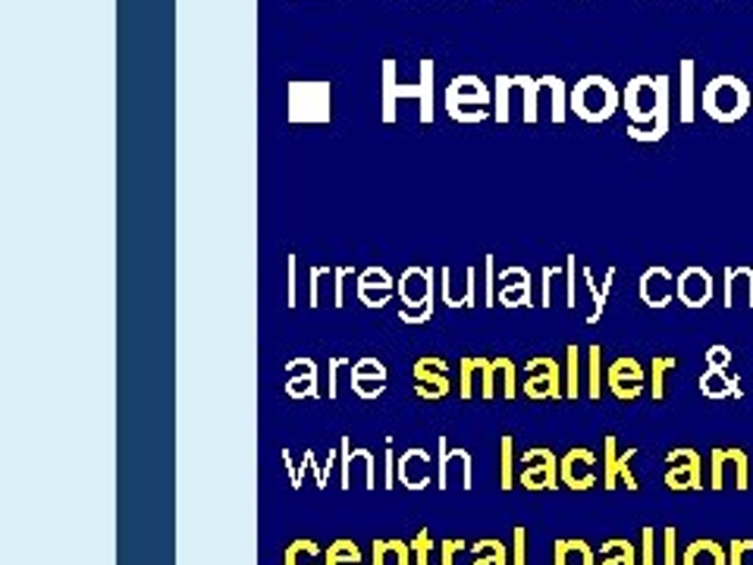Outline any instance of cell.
Segmentation results:
<instances>
[{"mask_svg":"<svg viewBox=\"0 0 753 565\" xmlns=\"http://www.w3.org/2000/svg\"><path fill=\"white\" fill-rule=\"evenodd\" d=\"M518 468V487L527 494H544V490H559V456L549 446H534L522 456Z\"/></svg>","mask_w":753,"mask_h":565,"instance_id":"30bf717a","label":"cell"},{"mask_svg":"<svg viewBox=\"0 0 753 565\" xmlns=\"http://www.w3.org/2000/svg\"><path fill=\"white\" fill-rule=\"evenodd\" d=\"M493 380H496V396H503L506 403L518 399V393H522V368L512 358H506V355L493 358Z\"/></svg>","mask_w":753,"mask_h":565,"instance_id":"d6a6232c","label":"cell"},{"mask_svg":"<svg viewBox=\"0 0 753 565\" xmlns=\"http://www.w3.org/2000/svg\"><path fill=\"white\" fill-rule=\"evenodd\" d=\"M496 301L503 308H534V277L527 267H503Z\"/></svg>","mask_w":753,"mask_h":565,"instance_id":"44dd1931","label":"cell"},{"mask_svg":"<svg viewBox=\"0 0 753 565\" xmlns=\"http://www.w3.org/2000/svg\"><path fill=\"white\" fill-rule=\"evenodd\" d=\"M559 477L562 487L584 494L596 487V453L587 446H572L565 456H559Z\"/></svg>","mask_w":753,"mask_h":565,"instance_id":"e0dca14e","label":"cell"},{"mask_svg":"<svg viewBox=\"0 0 753 565\" xmlns=\"http://www.w3.org/2000/svg\"><path fill=\"white\" fill-rule=\"evenodd\" d=\"M678 371V358H672V355H656L653 361H650V396H653V403H663L666 399V380L668 374Z\"/></svg>","mask_w":753,"mask_h":565,"instance_id":"74e56055","label":"cell"},{"mask_svg":"<svg viewBox=\"0 0 753 565\" xmlns=\"http://www.w3.org/2000/svg\"><path fill=\"white\" fill-rule=\"evenodd\" d=\"M439 296L437 267H405L403 277H396V299H399V320L408 327H420L434 320Z\"/></svg>","mask_w":753,"mask_h":565,"instance_id":"3957f363","label":"cell"},{"mask_svg":"<svg viewBox=\"0 0 753 565\" xmlns=\"http://www.w3.org/2000/svg\"><path fill=\"white\" fill-rule=\"evenodd\" d=\"M286 117L293 126H330L334 86L324 79H296L286 86Z\"/></svg>","mask_w":753,"mask_h":565,"instance_id":"5b68a950","label":"cell"},{"mask_svg":"<svg viewBox=\"0 0 753 565\" xmlns=\"http://www.w3.org/2000/svg\"><path fill=\"white\" fill-rule=\"evenodd\" d=\"M694 117H697V63L694 57H684L678 67V120L691 126Z\"/></svg>","mask_w":753,"mask_h":565,"instance_id":"4316f807","label":"cell"},{"mask_svg":"<svg viewBox=\"0 0 753 565\" xmlns=\"http://www.w3.org/2000/svg\"><path fill=\"white\" fill-rule=\"evenodd\" d=\"M324 565H365V549L351 537H336L324 553Z\"/></svg>","mask_w":753,"mask_h":565,"instance_id":"f35d334b","label":"cell"},{"mask_svg":"<svg viewBox=\"0 0 753 565\" xmlns=\"http://www.w3.org/2000/svg\"><path fill=\"white\" fill-rule=\"evenodd\" d=\"M343 368H351V358H327V399H336L339 396V371Z\"/></svg>","mask_w":753,"mask_h":565,"instance_id":"11a10c76","label":"cell"},{"mask_svg":"<svg viewBox=\"0 0 753 565\" xmlns=\"http://www.w3.org/2000/svg\"><path fill=\"white\" fill-rule=\"evenodd\" d=\"M443 107H446L449 120H456V123H484L493 117V89L480 76L462 72L443 91Z\"/></svg>","mask_w":753,"mask_h":565,"instance_id":"277c9868","label":"cell"},{"mask_svg":"<svg viewBox=\"0 0 753 565\" xmlns=\"http://www.w3.org/2000/svg\"><path fill=\"white\" fill-rule=\"evenodd\" d=\"M355 299L361 301L365 308H370V311L389 308V301L396 299V277L380 265H370L365 267V270H358Z\"/></svg>","mask_w":753,"mask_h":565,"instance_id":"2e32d148","label":"cell"},{"mask_svg":"<svg viewBox=\"0 0 753 565\" xmlns=\"http://www.w3.org/2000/svg\"><path fill=\"white\" fill-rule=\"evenodd\" d=\"M522 393L534 403H559L565 399V377H562V365L549 355H534L522 365Z\"/></svg>","mask_w":753,"mask_h":565,"instance_id":"ba28073f","label":"cell"},{"mask_svg":"<svg viewBox=\"0 0 753 565\" xmlns=\"http://www.w3.org/2000/svg\"><path fill=\"white\" fill-rule=\"evenodd\" d=\"M697 384H701V393L706 399H729V396L741 399L744 396L741 380H737L735 374H729V368H706Z\"/></svg>","mask_w":753,"mask_h":565,"instance_id":"83f0119b","label":"cell"},{"mask_svg":"<svg viewBox=\"0 0 753 565\" xmlns=\"http://www.w3.org/2000/svg\"><path fill=\"white\" fill-rule=\"evenodd\" d=\"M412 380H415V396L427 403H439L453 393V371L446 358L439 355H420L412 365Z\"/></svg>","mask_w":753,"mask_h":565,"instance_id":"4fadbf2b","label":"cell"},{"mask_svg":"<svg viewBox=\"0 0 753 565\" xmlns=\"http://www.w3.org/2000/svg\"><path fill=\"white\" fill-rule=\"evenodd\" d=\"M672 82L668 76H634L622 91V110L628 113V139L644 141H663L672 126Z\"/></svg>","mask_w":753,"mask_h":565,"instance_id":"6da1fadb","label":"cell"},{"mask_svg":"<svg viewBox=\"0 0 753 565\" xmlns=\"http://www.w3.org/2000/svg\"><path fill=\"white\" fill-rule=\"evenodd\" d=\"M553 565H596V549L584 537H556Z\"/></svg>","mask_w":753,"mask_h":565,"instance_id":"f1b7e54d","label":"cell"},{"mask_svg":"<svg viewBox=\"0 0 753 565\" xmlns=\"http://www.w3.org/2000/svg\"><path fill=\"white\" fill-rule=\"evenodd\" d=\"M596 565H641L637 563V547L628 537H610L596 549Z\"/></svg>","mask_w":753,"mask_h":565,"instance_id":"836d02e7","label":"cell"},{"mask_svg":"<svg viewBox=\"0 0 753 565\" xmlns=\"http://www.w3.org/2000/svg\"><path fill=\"white\" fill-rule=\"evenodd\" d=\"M351 487V440L343 437L339 440V490Z\"/></svg>","mask_w":753,"mask_h":565,"instance_id":"db71d44e","label":"cell"},{"mask_svg":"<svg viewBox=\"0 0 753 565\" xmlns=\"http://www.w3.org/2000/svg\"><path fill=\"white\" fill-rule=\"evenodd\" d=\"M408 544H412V556H415V565L439 563V556H434L439 544H434V537H430V531H427V528H420L418 534H415V537L408 541Z\"/></svg>","mask_w":753,"mask_h":565,"instance_id":"f6af8a7d","label":"cell"},{"mask_svg":"<svg viewBox=\"0 0 753 565\" xmlns=\"http://www.w3.org/2000/svg\"><path fill=\"white\" fill-rule=\"evenodd\" d=\"M722 305L725 308H753V267H725L722 270Z\"/></svg>","mask_w":753,"mask_h":565,"instance_id":"484cf974","label":"cell"},{"mask_svg":"<svg viewBox=\"0 0 753 565\" xmlns=\"http://www.w3.org/2000/svg\"><path fill=\"white\" fill-rule=\"evenodd\" d=\"M701 105L710 120H716V123L722 126H732L751 113L753 95L741 76L722 72V76H713V79L706 82V89H703L701 95Z\"/></svg>","mask_w":753,"mask_h":565,"instance_id":"52a82bcc","label":"cell"},{"mask_svg":"<svg viewBox=\"0 0 753 565\" xmlns=\"http://www.w3.org/2000/svg\"><path fill=\"white\" fill-rule=\"evenodd\" d=\"M747 490L751 487V456L741 446H716L710 453V490Z\"/></svg>","mask_w":753,"mask_h":565,"instance_id":"9c48e42d","label":"cell"},{"mask_svg":"<svg viewBox=\"0 0 753 565\" xmlns=\"http://www.w3.org/2000/svg\"><path fill=\"white\" fill-rule=\"evenodd\" d=\"M358 280V270L351 265L334 267V305L330 308H346V293H349V282Z\"/></svg>","mask_w":753,"mask_h":565,"instance_id":"7dc6e473","label":"cell"},{"mask_svg":"<svg viewBox=\"0 0 753 565\" xmlns=\"http://www.w3.org/2000/svg\"><path fill=\"white\" fill-rule=\"evenodd\" d=\"M396 477H399L405 490H412V494L427 490L434 484V456L427 449H420V446L405 449L403 456L396 459Z\"/></svg>","mask_w":753,"mask_h":565,"instance_id":"ffe728a7","label":"cell"},{"mask_svg":"<svg viewBox=\"0 0 753 565\" xmlns=\"http://www.w3.org/2000/svg\"><path fill=\"white\" fill-rule=\"evenodd\" d=\"M682 565H729V547L713 537H697L684 547Z\"/></svg>","mask_w":753,"mask_h":565,"instance_id":"4dcf8cb0","label":"cell"},{"mask_svg":"<svg viewBox=\"0 0 753 565\" xmlns=\"http://www.w3.org/2000/svg\"><path fill=\"white\" fill-rule=\"evenodd\" d=\"M462 468V490H472L474 487V459L468 449H449V440L439 437L437 443V487L446 490L449 487V468L456 465Z\"/></svg>","mask_w":753,"mask_h":565,"instance_id":"d4e9b609","label":"cell"},{"mask_svg":"<svg viewBox=\"0 0 753 565\" xmlns=\"http://www.w3.org/2000/svg\"><path fill=\"white\" fill-rule=\"evenodd\" d=\"M286 308H298V255H286Z\"/></svg>","mask_w":753,"mask_h":565,"instance_id":"816d5d0a","label":"cell"},{"mask_svg":"<svg viewBox=\"0 0 753 565\" xmlns=\"http://www.w3.org/2000/svg\"><path fill=\"white\" fill-rule=\"evenodd\" d=\"M320 371H317L315 358L301 355V358H289L286 361V396L289 399H320Z\"/></svg>","mask_w":753,"mask_h":565,"instance_id":"cb8c5ba5","label":"cell"},{"mask_svg":"<svg viewBox=\"0 0 753 565\" xmlns=\"http://www.w3.org/2000/svg\"><path fill=\"white\" fill-rule=\"evenodd\" d=\"M527 553H531V547H527V528L525 525H515L512 528V541H508V559H512V565H531Z\"/></svg>","mask_w":753,"mask_h":565,"instance_id":"681fc988","label":"cell"},{"mask_svg":"<svg viewBox=\"0 0 753 565\" xmlns=\"http://www.w3.org/2000/svg\"><path fill=\"white\" fill-rule=\"evenodd\" d=\"M675 299L682 301L684 308H706L716 299V280L713 274L701 265L684 267L675 277Z\"/></svg>","mask_w":753,"mask_h":565,"instance_id":"ac0fdd59","label":"cell"},{"mask_svg":"<svg viewBox=\"0 0 753 565\" xmlns=\"http://www.w3.org/2000/svg\"><path fill=\"white\" fill-rule=\"evenodd\" d=\"M515 462H518L515 459V440H512V434H503V440H499V487H503V494L518 487Z\"/></svg>","mask_w":753,"mask_h":565,"instance_id":"7bdbcfd3","label":"cell"},{"mask_svg":"<svg viewBox=\"0 0 753 565\" xmlns=\"http://www.w3.org/2000/svg\"><path fill=\"white\" fill-rule=\"evenodd\" d=\"M324 289H330L334 296V267L315 265L308 270V308H324Z\"/></svg>","mask_w":753,"mask_h":565,"instance_id":"ab89813d","label":"cell"},{"mask_svg":"<svg viewBox=\"0 0 753 565\" xmlns=\"http://www.w3.org/2000/svg\"><path fill=\"white\" fill-rule=\"evenodd\" d=\"M615 267H606V280H603V286L594 280V270L591 267H581V280H584V286H587V293H591V299H594V311L587 315V324L594 327V324H600L603 320V311H606V301H610V293H613V282H615Z\"/></svg>","mask_w":753,"mask_h":565,"instance_id":"1f68e13d","label":"cell"},{"mask_svg":"<svg viewBox=\"0 0 753 565\" xmlns=\"http://www.w3.org/2000/svg\"><path fill=\"white\" fill-rule=\"evenodd\" d=\"M637 296L641 301L653 308V311H660V308H668L675 299V274L663 265H653L647 267L644 274H641V280H637Z\"/></svg>","mask_w":753,"mask_h":565,"instance_id":"7402d4cb","label":"cell"},{"mask_svg":"<svg viewBox=\"0 0 753 565\" xmlns=\"http://www.w3.org/2000/svg\"><path fill=\"white\" fill-rule=\"evenodd\" d=\"M480 308H496V293H499V270H496V255H484L480 265Z\"/></svg>","mask_w":753,"mask_h":565,"instance_id":"ee69618b","label":"cell"},{"mask_svg":"<svg viewBox=\"0 0 753 565\" xmlns=\"http://www.w3.org/2000/svg\"><path fill=\"white\" fill-rule=\"evenodd\" d=\"M565 274V267H544L541 270V308H553V280Z\"/></svg>","mask_w":753,"mask_h":565,"instance_id":"9f6ffc18","label":"cell"},{"mask_svg":"<svg viewBox=\"0 0 753 565\" xmlns=\"http://www.w3.org/2000/svg\"><path fill=\"white\" fill-rule=\"evenodd\" d=\"M606 389L613 393L618 403H634L641 399L650 389V374L647 368L631 358V355H622L606 365Z\"/></svg>","mask_w":753,"mask_h":565,"instance_id":"7c38bea8","label":"cell"},{"mask_svg":"<svg viewBox=\"0 0 753 565\" xmlns=\"http://www.w3.org/2000/svg\"><path fill=\"white\" fill-rule=\"evenodd\" d=\"M541 82H544V89L549 91V117H553V123L562 126L568 120V86L562 82L559 76H541Z\"/></svg>","mask_w":753,"mask_h":565,"instance_id":"b9f144b4","label":"cell"},{"mask_svg":"<svg viewBox=\"0 0 753 565\" xmlns=\"http://www.w3.org/2000/svg\"><path fill=\"white\" fill-rule=\"evenodd\" d=\"M703 358H706V368H729L732 365V349L729 346H710Z\"/></svg>","mask_w":753,"mask_h":565,"instance_id":"680465c9","label":"cell"},{"mask_svg":"<svg viewBox=\"0 0 753 565\" xmlns=\"http://www.w3.org/2000/svg\"><path fill=\"white\" fill-rule=\"evenodd\" d=\"M578 305V255H565V308Z\"/></svg>","mask_w":753,"mask_h":565,"instance_id":"f907efd6","label":"cell"},{"mask_svg":"<svg viewBox=\"0 0 753 565\" xmlns=\"http://www.w3.org/2000/svg\"><path fill=\"white\" fill-rule=\"evenodd\" d=\"M283 565H324V549L311 537H296L283 549Z\"/></svg>","mask_w":753,"mask_h":565,"instance_id":"d590c367","label":"cell"},{"mask_svg":"<svg viewBox=\"0 0 753 565\" xmlns=\"http://www.w3.org/2000/svg\"><path fill=\"white\" fill-rule=\"evenodd\" d=\"M351 393L358 396V399H365V403H374V399H380L386 393V380H389V371H386V365L380 358H374V355H365V358H358V361H351Z\"/></svg>","mask_w":753,"mask_h":565,"instance_id":"d6986e66","label":"cell"},{"mask_svg":"<svg viewBox=\"0 0 753 565\" xmlns=\"http://www.w3.org/2000/svg\"><path fill=\"white\" fill-rule=\"evenodd\" d=\"M370 565H415L412 544L403 537H377L370 544Z\"/></svg>","mask_w":753,"mask_h":565,"instance_id":"f546056e","label":"cell"},{"mask_svg":"<svg viewBox=\"0 0 753 565\" xmlns=\"http://www.w3.org/2000/svg\"><path fill=\"white\" fill-rule=\"evenodd\" d=\"M562 377H565V399H578L584 368H581V349L575 346V343H568V346H565Z\"/></svg>","mask_w":753,"mask_h":565,"instance_id":"60d3db41","label":"cell"},{"mask_svg":"<svg viewBox=\"0 0 753 565\" xmlns=\"http://www.w3.org/2000/svg\"><path fill=\"white\" fill-rule=\"evenodd\" d=\"M477 267H465V282L462 286H453V267H439V301L446 308H462V311H472V308H480L477 301Z\"/></svg>","mask_w":753,"mask_h":565,"instance_id":"603a6c76","label":"cell"},{"mask_svg":"<svg viewBox=\"0 0 753 565\" xmlns=\"http://www.w3.org/2000/svg\"><path fill=\"white\" fill-rule=\"evenodd\" d=\"M568 110L584 123H606L622 110V91L606 76H584L568 91Z\"/></svg>","mask_w":753,"mask_h":565,"instance_id":"8992f818","label":"cell"},{"mask_svg":"<svg viewBox=\"0 0 753 565\" xmlns=\"http://www.w3.org/2000/svg\"><path fill=\"white\" fill-rule=\"evenodd\" d=\"M434 76H437V63H434V57H420L418 63V82H412V86H403L399 82V63L393 60V57H386L384 60V98H380V117H384L386 126L396 123V117H399V101H418V123L420 126H434L437 120V86H434Z\"/></svg>","mask_w":753,"mask_h":565,"instance_id":"7a4b0ae2","label":"cell"},{"mask_svg":"<svg viewBox=\"0 0 753 565\" xmlns=\"http://www.w3.org/2000/svg\"><path fill=\"white\" fill-rule=\"evenodd\" d=\"M753 553V537H735L729 544V565H744V559Z\"/></svg>","mask_w":753,"mask_h":565,"instance_id":"6f0895ef","label":"cell"},{"mask_svg":"<svg viewBox=\"0 0 753 565\" xmlns=\"http://www.w3.org/2000/svg\"><path fill=\"white\" fill-rule=\"evenodd\" d=\"M468 565H512L508 559V544L496 537H480L472 544V563Z\"/></svg>","mask_w":753,"mask_h":565,"instance_id":"8d00e7d4","label":"cell"},{"mask_svg":"<svg viewBox=\"0 0 753 565\" xmlns=\"http://www.w3.org/2000/svg\"><path fill=\"white\" fill-rule=\"evenodd\" d=\"M663 484L672 494H697L703 490V456L694 446H675L666 453Z\"/></svg>","mask_w":753,"mask_h":565,"instance_id":"8fae6325","label":"cell"},{"mask_svg":"<svg viewBox=\"0 0 753 565\" xmlns=\"http://www.w3.org/2000/svg\"><path fill=\"white\" fill-rule=\"evenodd\" d=\"M634 456H637V446L618 449V437L615 434L603 437V487L606 490H615V487H625L631 494L641 490L637 477L631 472V459Z\"/></svg>","mask_w":753,"mask_h":565,"instance_id":"9a60e30c","label":"cell"},{"mask_svg":"<svg viewBox=\"0 0 753 565\" xmlns=\"http://www.w3.org/2000/svg\"><path fill=\"white\" fill-rule=\"evenodd\" d=\"M660 565H682V556H678V528H672V525L666 531H660Z\"/></svg>","mask_w":753,"mask_h":565,"instance_id":"c3c4849f","label":"cell"},{"mask_svg":"<svg viewBox=\"0 0 753 565\" xmlns=\"http://www.w3.org/2000/svg\"><path fill=\"white\" fill-rule=\"evenodd\" d=\"M439 565H456V559L465 553V549H472V544L465 541V537H446V541H439Z\"/></svg>","mask_w":753,"mask_h":565,"instance_id":"f5cc1de1","label":"cell"},{"mask_svg":"<svg viewBox=\"0 0 753 565\" xmlns=\"http://www.w3.org/2000/svg\"><path fill=\"white\" fill-rule=\"evenodd\" d=\"M637 563L660 565V531L644 525L641 528V544H637Z\"/></svg>","mask_w":753,"mask_h":565,"instance_id":"bcb514c9","label":"cell"},{"mask_svg":"<svg viewBox=\"0 0 753 565\" xmlns=\"http://www.w3.org/2000/svg\"><path fill=\"white\" fill-rule=\"evenodd\" d=\"M474 396H480L484 403L499 399L496 380H493V358H480V355L458 358V399L472 403Z\"/></svg>","mask_w":753,"mask_h":565,"instance_id":"5bb4252c","label":"cell"},{"mask_svg":"<svg viewBox=\"0 0 753 565\" xmlns=\"http://www.w3.org/2000/svg\"><path fill=\"white\" fill-rule=\"evenodd\" d=\"M584 377H587V399L600 403L603 387H606V368H603V346H587V358H584Z\"/></svg>","mask_w":753,"mask_h":565,"instance_id":"e575fe53","label":"cell"},{"mask_svg":"<svg viewBox=\"0 0 753 565\" xmlns=\"http://www.w3.org/2000/svg\"><path fill=\"white\" fill-rule=\"evenodd\" d=\"M384 459H386L384 487H386V490H393V487H396V484H399V477H396V459H399V456H396V453H393V440H386Z\"/></svg>","mask_w":753,"mask_h":565,"instance_id":"91938a15","label":"cell"}]
</instances>
